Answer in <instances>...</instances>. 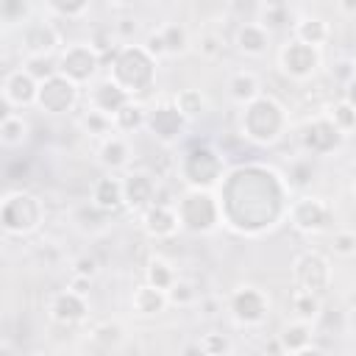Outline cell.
Segmentation results:
<instances>
[{"instance_id": "1", "label": "cell", "mask_w": 356, "mask_h": 356, "mask_svg": "<svg viewBox=\"0 0 356 356\" xmlns=\"http://www.w3.org/2000/svg\"><path fill=\"white\" fill-rule=\"evenodd\" d=\"M284 128H286L284 108L270 95H261V97H256L253 103L245 106L242 134L250 142H256V145H273V142H278L284 136Z\"/></svg>"}, {"instance_id": "2", "label": "cell", "mask_w": 356, "mask_h": 356, "mask_svg": "<svg viewBox=\"0 0 356 356\" xmlns=\"http://www.w3.org/2000/svg\"><path fill=\"white\" fill-rule=\"evenodd\" d=\"M153 58L145 53L142 44H122L117 58L111 61V78L134 97V95H145L153 86Z\"/></svg>"}, {"instance_id": "3", "label": "cell", "mask_w": 356, "mask_h": 356, "mask_svg": "<svg viewBox=\"0 0 356 356\" xmlns=\"http://www.w3.org/2000/svg\"><path fill=\"white\" fill-rule=\"evenodd\" d=\"M175 211L181 220V228L195 234H209L222 220V206L214 200L209 189H186L181 200H175Z\"/></svg>"}, {"instance_id": "4", "label": "cell", "mask_w": 356, "mask_h": 356, "mask_svg": "<svg viewBox=\"0 0 356 356\" xmlns=\"http://www.w3.org/2000/svg\"><path fill=\"white\" fill-rule=\"evenodd\" d=\"M42 214H44L42 200L31 192H8L3 197L0 220H3L6 234H14V236L33 234L42 225Z\"/></svg>"}, {"instance_id": "5", "label": "cell", "mask_w": 356, "mask_h": 356, "mask_svg": "<svg viewBox=\"0 0 356 356\" xmlns=\"http://www.w3.org/2000/svg\"><path fill=\"white\" fill-rule=\"evenodd\" d=\"M181 170H184V181L189 184V189H209L222 178V156L203 145L184 156Z\"/></svg>"}, {"instance_id": "6", "label": "cell", "mask_w": 356, "mask_h": 356, "mask_svg": "<svg viewBox=\"0 0 356 356\" xmlns=\"http://www.w3.org/2000/svg\"><path fill=\"white\" fill-rule=\"evenodd\" d=\"M292 281H295V289H303V292H312V295H325V289L331 286V267H328V259L317 250H306L295 259L292 264Z\"/></svg>"}, {"instance_id": "7", "label": "cell", "mask_w": 356, "mask_h": 356, "mask_svg": "<svg viewBox=\"0 0 356 356\" xmlns=\"http://www.w3.org/2000/svg\"><path fill=\"white\" fill-rule=\"evenodd\" d=\"M298 139H300V147L312 156H325V153H334L337 147H342L345 142V134L325 117H314V120H306L298 131Z\"/></svg>"}, {"instance_id": "8", "label": "cell", "mask_w": 356, "mask_h": 356, "mask_svg": "<svg viewBox=\"0 0 356 356\" xmlns=\"http://www.w3.org/2000/svg\"><path fill=\"white\" fill-rule=\"evenodd\" d=\"M278 64L284 70V75H289L292 81H306V78H314L323 58H320V50L312 47V44H303L298 42L295 36L281 47L278 53Z\"/></svg>"}, {"instance_id": "9", "label": "cell", "mask_w": 356, "mask_h": 356, "mask_svg": "<svg viewBox=\"0 0 356 356\" xmlns=\"http://www.w3.org/2000/svg\"><path fill=\"white\" fill-rule=\"evenodd\" d=\"M100 64H103L100 56L92 50V44H83V42H75L58 53V75L70 78L72 83L92 81L97 75Z\"/></svg>"}, {"instance_id": "10", "label": "cell", "mask_w": 356, "mask_h": 356, "mask_svg": "<svg viewBox=\"0 0 356 356\" xmlns=\"http://www.w3.org/2000/svg\"><path fill=\"white\" fill-rule=\"evenodd\" d=\"M289 222L303 234H320L331 222V206L323 197L300 195L289 203Z\"/></svg>"}, {"instance_id": "11", "label": "cell", "mask_w": 356, "mask_h": 356, "mask_svg": "<svg viewBox=\"0 0 356 356\" xmlns=\"http://www.w3.org/2000/svg\"><path fill=\"white\" fill-rule=\"evenodd\" d=\"M58 44H61V33L47 17L28 19L19 28V50L25 56H56Z\"/></svg>"}, {"instance_id": "12", "label": "cell", "mask_w": 356, "mask_h": 356, "mask_svg": "<svg viewBox=\"0 0 356 356\" xmlns=\"http://www.w3.org/2000/svg\"><path fill=\"white\" fill-rule=\"evenodd\" d=\"M228 309H231V314H234L236 323H242V325H259V323H264V317L270 312V298L259 286H250L248 284V286H239V289L231 292Z\"/></svg>"}, {"instance_id": "13", "label": "cell", "mask_w": 356, "mask_h": 356, "mask_svg": "<svg viewBox=\"0 0 356 356\" xmlns=\"http://www.w3.org/2000/svg\"><path fill=\"white\" fill-rule=\"evenodd\" d=\"M78 103V83H72L64 75H56L44 83H39V100L36 106L47 114H64Z\"/></svg>"}, {"instance_id": "14", "label": "cell", "mask_w": 356, "mask_h": 356, "mask_svg": "<svg viewBox=\"0 0 356 356\" xmlns=\"http://www.w3.org/2000/svg\"><path fill=\"white\" fill-rule=\"evenodd\" d=\"M150 136H156L161 145H172L178 142V136L186 128V120L181 117V111L175 108V103H159L156 108L147 111V125Z\"/></svg>"}, {"instance_id": "15", "label": "cell", "mask_w": 356, "mask_h": 356, "mask_svg": "<svg viewBox=\"0 0 356 356\" xmlns=\"http://www.w3.org/2000/svg\"><path fill=\"white\" fill-rule=\"evenodd\" d=\"M39 100V83L22 70V67H14L6 72L3 78V103L6 108H25V106H33Z\"/></svg>"}, {"instance_id": "16", "label": "cell", "mask_w": 356, "mask_h": 356, "mask_svg": "<svg viewBox=\"0 0 356 356\" xmlns=\"http://www.w3.org/2000/svg\"><path fill=\"white\" fill-rule=\"evenodd\" d=\"M122 189H125V206L134 211H145L147 206L156 203L159 195V181L153 172L147 170H131L122 178Z\"/></svg>"}, {"instance_id": "17", "label": "cell", "mask_w": 356, "mask_h": 356, "mask_svg": "<svg viewBox=\"0 0 356 356\" xmlns=\"http://www.w3.org/2000/svg\"><path fill=\"white\" fill-rule=\"evenodd\" d=\"M139 225H142V231H145L150 239H170V236L178 234L181 220H178L175 206L153 203V206H147L145 211H139Z\"/></svg>"}, {"instance_id": "18", "label": "cell", "mask_w": 356, "mask_h": 356, "mask_svg": "<svg viewBox=\"0 0 356 356\" xmlns=\"http://www.w3.org/2000/svg\"><path fill=\"white\" fill-rule=\"evenodd\" d=\"M131 100H134V97H131L111 75L95 81L92 89H89V108H95V111H100V114H106V117H111V120H114V114H117L122 106H128Z\"/></svg>"}, {"instance_id": "19", "label": "cell", "mask_w": 356, "mask_h": 356, "mask_svg": "<svg viewBox=\"0 0 356 356\" xmlns=\"http://www.w3.org/2000/svg\"><path fill=\"white\" fill-rule=\"evenodd\" d=\"M47 312H50L53 323H58V325H75V323H81L86 317L89 309H86V298L75 295L72 289H61V292H56L50 298Z\"/></svg>"}, {"instance_id": "20", "label": "cell", "mask_w": 356, "mask_h": 356, "mask_svg": "<svg viewBox=\"0 0 356 356\" xmlns=\"http://www.w3.org/2000/svg\"><path fill=\"white\" fill-rule=\"evenodd\" d=\"M97 209H103L106 214H114L125 206V189H122V178H117L114 172L100 175L92 186V197H89Z\"/></svg>"}, {"instance_id": "21", "label": "cell", "mask_w": 356, "mask_h": 356, "mask_svg": "<svg viewBox=\"0 0 356 356\" xmlns=\"http://www.w3.org/2000/svg\"><path fill=\"white\" fill-rule=\"evenodd\" d=\"M270 39H273V33L270 31H264L259 22H242L239 28H236V50L242 53V56H248V58H261L267 50H270Z\"/></svg>"}, {"instance_id": "22", "label": "cell", "mask_w": 356, "mask_h": 356, "mask_svg": "<svg viewBox=\"0 0 356 356\" xmlns=\"http://www.w3.org/2000/svg\"><path fill=\"white\" fill-rule=\"evenodd\" d=\"M292 31H295V39H298V42L312 44V47H317V50H320V47L328 42V36H331V25H328L323 17H317V14H303V17H298L295 25H292Z\"/></svg>"}, {"instance_id": "23", "label": "cell", "mask_w": 356, "mask_h": 356, "mask_svg": "<svg viewBox=\"0 0 356 356\" xmlns=\"http://www.w3.org/2000/svg\"><path fill=\"white\" fill-rule=\"evenodd\" d=\"M97 159H100V164H103L106 170H111V172L128 167V161H131V145H128V139H125L122 134H114V136L103 139V142L97 145Z\"/></svg>"}, {"instance_id": "24", "label": "cell", "mask_w": 356, "mask_h": 356, "mask_svg": "<svg viewBox=\"0 0 356 356\" xmlns=\"http://www.w3.org/2000/svg\"><path fill=\"white\" fill-rule=\"evenodd\" d=\"M228 95H231V100L239 103V106L253 103L256 97H261V81H259V75L250 72V70H236V72L228 78Z\"/></svg>"}, {"instance_id": "25", "label": "cell", "mask_w": 356, "mask_h": 356, "mask_svg": "<svg viewBox=\"0 0 356 356\" xmlns=\"http://www.w3.org/2000/svg\"><path fill=\"white\" fill-rule=\"evenodd\" d=\"M312 337H314L312 323L292 320V323H286V325L278 331V337H275V339H278V345H281L284 356H292V353H298V350L309 348V345H312Z\"/></svg>"}, {"instance_id": "26", "label": "cell", "mask_w": 356, "mask_h": 356, "mask_svg": "<svg viewBox=\"0 0 356 356\" xmlns=\"http://www.w3.org/2000/svg\"><path fill=\"white\" fill-rule=\"evenodd\" d=\"M28 136H31V122L19 111H6L0 120V145L14 150V147H22Z\"/></svg>"}, {"instance_id": "27", "label": "cell", "mask_w": 356, "mask_h": 356, "mask_svg": "<svg viewBox=\"0 0 356 356\" xmlns=\"http://www.w3.org/2000/svg\"><path fill=\"white\" fill-rule=\"evenodd\" d=\"M167 292H161V289H156V286H150V284H142V286H136L134 289V295H131V309L136 312V314H145V317H150V314H161L164 309H167Z\"/></svg>"}, {"instance_id": "28", "label": "cell", "mask_w": 356, "mask_h": 356, "mask_svg": "<svg viewBox=\"0 0 356 356\" xmlns=\"http://www.w3.org/2000/svg\"><path fill=\"white\" fill-rule=\"evenodd\" d=\"M289 309H292L295 320L314 323L323 314V298L320 295H312V292H303V289H295L292 298H289Z\"/></svg>"}, {"instance_id": "29", "label": "cell", "mask_w": 356, "mask_h": 356, "mask_svg": "<svg viewBox=\"0 0 356 356\" xmlns=\"http://www.w3.org/2000/svg\"><path fill=\"white\" fill-rule=\"evenodd\" d=\"M147 125V108L139 103V100H131L128 106H122L117 114H114V128H117V134H134V131H139V128H145Z\"/></svg>"}, {"instance_id": "30", "label": "cell", "mask_w": 356, "mask_h": 356, "mask_svg": "<svg viewBox=\"0 0 356 356\" xmlns=\"http://www.w3.org/2000/svg\"><path fill=\"white\" fill-rule=\"evenodd\" d=\"M256 22L264 28V31H278V28H284V25H289L292 22V11H289V6L286 3H261L259 8H256ZM295 25V22H292Z\"/></svg>"}, {"instance_id": "31", "label": "cell", "mask_w": 356, "mask_h": 356, "mask_svg": "<svg viewBox=\"0 0 356 356\" xmlns=\"http://www.w3.org/2000/svg\"><path fill=\"white\" fill-rule=\"evenodd\" d=\"M172 103H175V108L181 111V117L186 122H195V120H200L206 114V95L200 89H181L172 97Z\"/></svg>"}, {"instance_id": "32", "label": "cell", "mask_w": 356, "mask_h": 356, "mask_svg": "<svg viewBox=\"0 0 356 356\" xmlns=\"http://www.w3.org/2000/svg\"><path fill=\"white\" fill-rule=\"evenodd\" d=\"M178 281V275H175V267L164 259V256H153L150 261H147V270H145V284H150V286H156V289H161V292H167L172 284Z\"/></svg>"}, {"instance_id": "33", "label": "cell", "mask_w": 356, "mask_h": 356, "mask_svg": "<svg viewBox=\"0 0 356 356\" xmlns=\"http://www.w3.org/2000/svg\"><path fill=\"white\" fill-rule=\"evenodd\" d=\"M78 125H81V131H83L86 136L100 139V142L117 134L114 120H111V117H106V114H100V111H95V108H86V111H83V117L78 120Z\"/></svg>"}, {"instance_id": "34", "label": "cell", "mask_w": 356, "mask_h": 356, "mask_svg": "<svg viewBox=\"0 0 356 356\" xmlns=\"http://www.w3.org/2000/svg\"><path fill=\"white\" fill-rule=\"evenodd\" d=\"M36 83H44L50 78L58 75V58L56 56H22V64H19Z\"/></svg>"}, {"instance_id": "35", "label": "cell", "mask_w": 356, "mask_h": 356, "mask_svg": "<svg viewBox=\"0 0 356 356\" xmlns=\"http://www.w3.org/2000/svg\"><path fill=\"white\" fill-rule=\"evenodd\" d=\"M108 217H111V214H106L103 209H97L92 200H89V203H81V206L72 211V220H75V225H78L81 231H89V234H95V231H103Z\"/></svg>"}, {"instance_id": "36", "label": "cell", "mask_w": 356, "mask_h": 356, "mask_svg": "<svg viewBox=\"0 0 356 356\" xmlns=\"http://www.w3.org/2000/svg\"><path fill=\"white\" fill-rule=\"evenodd\" d=\"M159 31H161L167 56H184V53L189 50V31H186L181 22H167V25H161Z\"/></svg>"}, {"instance_id": "37", "label": "cell", "mask_w": 356, "mask_h": 356, "mask_svg": "<svg viewBox=\"0 0 356 356\" xmlns=\"http://www.w3.org/2000/svg\"><path fill=\"white\" fill-rule=\"evenodd\" d=\"M33 14V6L31 3H22V0H3L0 3V19L6 25H25Z\"/></svg>"}, {"instance_id": "38", "label": "cell", "mask_w": 356, "mask_h": 356, "mask_svg": "<svg viewBox=\"0 0 356 356\" xmlns=\"http://www.w3.org/2000/svg\"><path fill=\"white\" fill-rule=\"evenodd\" d=\"M314 181V161L312 159H295L286 170V184L292 189H306Z\"/></svg>"}, {"instance_id": "39", "label": "cell", "mask_w": 356, "mask_h": 356, "mask_svg": "<svg viewBox=\"0 0 356 356\" xmlns=\"http://www.w3.org/2000/svg\"><path fill=\"white\" fill-rule=\"evenodd\" d=\"M328 120H331L342 134L356 131V108H353L350 103H345V100L331 103V108H328Z\"/></svg>"}, {"instance_id": "40", "label": "cell", "mask_w": 356, "mask_h": 356, "mask_svg": "<svg viewBox=\"0 0 356 356\" xmlns=\"http://www.w3.org/2000/svg\"><path fill=\"white\" fill-rule=\"evenodd\" d=\"M92 339H95L97 345H103L106 350H111V348H117V345L125 339V331H122V325H120V323H111V320H106V323L95 325V331H92Z\"/></svg>"}, {"instance_id": "41", "label": "cell", "mask_w": 356, "mask_h": 356, "mask_svg": "<svg viewBox=\"0 0 356 356\" xmlns=\"http://www.w3.org/2000/svg\"><path fill=\"white\" fill-rule=\"evenodd\" d=\"M167 300L172 303V306H181V309H186V306H192V303H197V289H195V284L192 281H186V278H178L170 289H167Z\"/></svg>"}, {"instance_id": "42", "label": "cell", "mask_w": 356, "mask_h": 356, "mask_svg": "<svg viewBox=\"0 0 356 356\" xmlns=\"http://www.w3.org/2000/svg\"><path fill=\"white\" fill-rule=\"evenodd\" d=\"M47 14L53 17H61V19H81L83 14H89V3L86 0H78V3H61V0H50L44 6Z\"/></svg>"}, {"instance_id": "43", "label": "cell", "mask_w": 356, "mask_h": 356, "mask_svg": "<svg viewBox=\"0 0 356 356\" xmlns=\"http://www.w3.org/2000/svg\"><path fill=\"white\" fill-rule=\"evenodd\" d=\"M331 253L334 256H342V259H350L356 256V231L353 228H339L331 234Z\"/></svg>"}, {"instance_id": "44", "label": "cell", "mask_w": 356, "mask_h": 356, "mask_svg": "<svg viewBox=\"0 0 356 356\" xmlns=\"http://www.w3.org/2000/svg\"><path fill=\"white\" fill-rule=\"evenodd\" d=\"M197 348L206 353V356H222V353H231V339L222 334V331H209L200 337Z\"/></svg>"}, {"instance_id": "45", "label": "cell", "mask_w": 356, "mask_h": 356, "mask_svg": "<svg viewBox=\"0 0 356 356\" xmlns=\"http://www.w3.org/2000/svg\"><path fill=\"white\" fill-rule=\"evenodd\" d=\"M197 50H200V56H206V58H217V56H222L225 42H222V36H220L217 31H203V33L197 36Z\"/></svg>"}, {"instance_id": "46", "label": "cell", "mask_w": 356, "mask_h": 356, "mask_svg": "<svg viewBox=\"0 0 356 356\" xmlns=\"http://www.w3.org/2000/svg\"><path fill=\"white\" fill-rule=\"evenodd\" d=\"M70 270H72V275H81V278L95 281V278H97V273H100V261H97L92 253H78V256L72 259Z\"/></svg>"}, {"instance_id": "47", "label": "cell", "mask_w": 356, "mask_h": 356, "mask_svg": "<svg viewBox=\"0 0 356 356\" xmlns=\"http://www.w3.org/2000/svg\"><path fill=\"white\" fill-rule=\"evenodd\" d=\"M331 78H337L342 86H348V83L356 78V67H353V58H339V61L331 67Z\"/></svg>"}, {"instance_id": "48", "label": "cell", "mask_w": 356, "mask_h": 356, "mask_svg": "<svg viewBox=\"0 0 356 356\" xmlns=\"http://www.w3.org/2000/svg\"><path fill=\"white\" fill-rule=\"evenodd\" d=\"M145 53L156 61V58H161V56H167V47H164V39H161V31H150L147 36H145Z\"/></svg>"}, {"instance_id": "49", "label": "cell", "mask_w": 356, "mask_h": 356, "mask_svg": "<svg viewBox=\"0 0 356 356\" xmlns=\"http://www.w3.org/2000/svg\"><path fill=\"white\" fill-rule=\"evenodd\" d=\"M111 28H114V33H117V39H120V42H128V39L136 33V28H139V25H136V19H128V17H125V19H117Z\"/></svg>"}, {"instance_id": "50", "label": "cell", "mask_w": 356, "mask_h": 356, "mask_svg": "<svg viewBox=\"0 0 356 356\" xmlns=\"http://www.w3.org/2000/svg\"><path fill=\"white\" fill-rule=\"evenodd\" d=\"M67 289H72V292L81 295V298H89V292H92V281H89V278H81V275H72L70 284H67Z\"/></svg>"}, {"instance_id": "51", "label": "cell", "mask_w": 356, "mask_h": 356, "mask_svg": "<svg viewBox=\"0 0 356 356\" xmlns=\"http://www.w3.org/2000/svg\"><path fill=\"white\" fill-rule=\"evenodd\" d=\"M217 298H200V312H203V317H214L217 314Z\"/></svg>"}, {"instance_id": "52", "label": "cell", "mask_w": 356, "mask_h": 356, "mask_svg": "<svg viewBox=\"0 0 356 356\" xmlns=\"http://www.w3.org/2000/svg\"><path fill=\"white\" fill-rule=\"evenodd\" d=\"M342 100H345V103H350V106L356 108V78H353V81L345 86V95H342Z\"/></svg>"}, {"instance_id": "53", "label": "cell", "mask_w": 356, "mask_h": 356, "mask_svg": "<svg viewBox=\"0 0 356 356\" xmlns=\"http://www.w3.org/2000/svg\"><path fill=\"white\" fill-rule=\"evenodd\" d=\"M337 8H339L342 14H348V17H356V3H353V0H339Z\"/></svg>"}, {"instance_id": "54", "label": "cell", "mask_w": 356, "mask_h": 356, "mask_svg": "<svg viewBox=\"0 0 356 356\" xmlns=\"http://www.w3.org/2000/svg\"><path fill=\"white\" fill-rule=\"evenodd\" d=\"M292 356H325V353H323V350H317V348H312V345H309V348H303V350H298V353H292Z\"/></svg>"}, {"instance_id": "55", "label": "cell", "mask_w": 356, "mask_h": 356, "mask_svg": "<svg viewBox=\"0 0 356 356\" xmlns=\"http://www.w3.org/2000/svg\"><path fill=\"white\" fill-rule=\"evenodd\" d=\"M184 356H206V353H203L197 345H192V348H186V353H184Z\"/></svg>"}, {"instance_id": "56", "label": "cell", "mask_w": 356, "mask_h": 356, "mask_svg": "<svg viewBox=\"0 0 356 356\" xmlns=\"http://www.w3.org/2000/svg\"><path fill=\"white\" fill-rule=\"evenodd\" d=\"M348 147H350V156H353V161H356V136L348 142Z\"/></svg>"}, {"instance_id": "57", "label": "cell", "mask_w": 356, "mask_h": 356, "mask_svg": "<svg viewBox=\"0 0 356 356\" xmlns=\"http://www.w3.org/2000/svg\"><path fill=\"white\" fill-rule=\"evenodd\" d=\"M353 231H356V214H353Z\"/></svg>"}, {"instance_id": "58", "label": "cell", "mask_w": 356, "mask_h": 356, "mask_svg": "<svg viewBox=\"0 0 356 356\" xmlns=\"http://www.w3.org/2000/svg\"><path fill=\"white\" fill-rule=\"evenodd\" d=\"M353 195H356V178H353Z\"/></svg>"}, {"instance_id": "59", "label": "cell", "mask_w": 356, "mask_h": 356, "mask_svg": "<svg viewBox=\"0 0 356 356\" xmlns=\"http://www.w3.org/2000/svg\"><path fill=\"white\" fill-rule=\"evenodd\" d=\"M222 356H234V353H222Z\"/></svg>"}, {"instance_id": "60", "label": "cell", "mask_w": 356, "mask_h": 356, "mask_svg": "<svg viewBox=\"0 0 356 356\" xmlns=\"http://www.w3.org/2000/svg\"><path fill=\"white\" fill-rule=\"evenodd\" d=\"M353 67H356V58H353Z\"/></svg>"}]
</instances>
